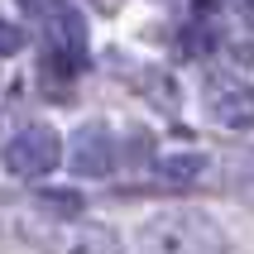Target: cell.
Here are the masks:
<instances>
[{"label": "cell", "mask_w": 254, "mask_h": 254, "mask_svg": "<svg viewBox=\"0 0 254 254\" xmlns=\"http://www.w3.org/2000/svg\"><path fill=\"white\" fill-rule=\"evenodd\" d=\"M58 163H63V139H58L53 125H24L5 144V173L10 178L34 183V178H48Z\"/></svg>", "instance_id": "cell-1"}, {"label": "cell", "mask_w": 254, "mask_h": 254, "mask_svg": "<svg viewBox=\"0 0 254 254\" xmlns=\"http://www.w3.org/2000/svg\"><path fill=\"white\" fill-rule=\"evenodd\" d=\"M149 250H226V235L206 221V216L178 211V216H158L154 226L144 230Z\"/></svg>", "instance_id": "cell-2"}, {"label": "cell", "mask_w": 254, "mask_h": 254, "mask_svg": "<svg viewBox=\"0 0 254 254\" xmlns=\"http://www.w3.org/2000/svg\"><path fill=\"white\" fill-rule=\"evenodd\" d=\"M206 106L226 129H254V86L230 77V72H211L206 82Z\"/></svg>", "instance_id": "cell-3"}, {"label": "cell", "mask_w": 254, "mask_h": 254, "mask_svg": "<svg viewBox=\"0 0 254 254\" xmlns=\"http://www.w3.org/2000/svg\"><path fill=\"white\" fill-rule=\"evenodd\" d=\"M115 158H120V149L111 144V129L101 125V120H91V125H82L77 134H72V173L77 178H106V173L115 168Z\"/></svg>", "instance_id": "cell-4"}, {"label": "cell", "mask_w": 254, "mask_h": 254, "mask_svg": "<svg viewBox=\"0 0 254 254\" xmlns=\"http://www.w3.org/2000/svg\"><path fill=\"white\" fill-rule=\"evenodd\" d=\"M43 63H53V72H63V77H72V72L86 63V29H82V14L63 10L48 24V58Z\"/></svg>", "instance_id": "cell-5"}, {"label": "cell", "mask_w": 254, "mask_h": 254, "mask_svg": "<svg viewBox=\"0 0 254 254\" xmlns=\"http://www.w3.org/2000/svg\"><path fill=\"white\" fill-rule=\"evenodd\" d=\"M129 86H134L139 96H149L158 111H173V106H178V86H173V77L163 67H139L129 77Z\"/></svg>", "instance_id": "cell-6"}, {"label": "cell", "mask_w": 254, "mask_h": 254, "mask_svg": "<svg viewBox=\"0 0 254 254\" xmlns=\"http://www.w3.org/2000/svg\"><path fill=\"white\" fill-rule=\"evenodd\" d=\"M158 178L168 187H187L201 178V154H163L158 158Z\"/></svg>", "instance_id": "cell-7"}, {"label": "cell", "mask_w": 254, "mask_h": 254, "mask_svg": "<svg viewBox=\"0 0 254 254\" xmlns=\"http://www.w3.org/2000/svg\"><path fill=\"white\" fill-rule=\"evenodd\" d=\"M39 206L53 216V221H77V216H82V197H77V192H39Z\"/></svg>", "instance_id": "cell-8"}, {"label": "cell", "mask_w": 254, "mask_h": 254, "mask_svg": "<svg viewBox=\"0 0 254 254\" xmlns=\"http://www.w3.org/2000/svg\"><path fill=\"white\" fill-rule=\"evenodd\" d=\"M19 48H24V29H19V24H10V19H0V58L19 53Z\"/></svg>", "instance_id": "cell-9"}]
</instances>
